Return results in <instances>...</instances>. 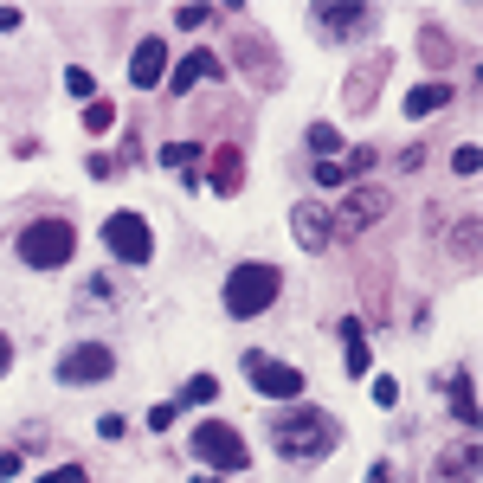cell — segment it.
Listing matches in <instances>:
<instances>
[{
  "mask_svg": "<svg viewBox=\"0 0 483 483\" xmlns=\"http://www.w3.org/2000/svg\"><path fill=\"white\" fill-rule=\"evenodd\" d=\"M271 451H284V458H329L335 451V439H341V426L329 419V412H316V406H284V412H271Z\"/></svg>",
  "mask_w": 483,
  "mask_h": 483,
  "instance_id": "obj_1",
  "label": "cell"
},
{
  "mask_svg": "<svg viewBox=\"0 0 483 483\" xmlns=\"http://www.w3.org/2000/svg\"><path fill=\"white\" fill-rule=\"evenodd\" d=\"M278 291H284V271L278 264H239L232 278H226V316H264L271 303H278Z\"/></svg>",
  "mask_w": 483,
  "mask_h": 483,
  "instance_id": "obj_2",
  "label": "cell"
},
{
  "mask_svg": "<svg viewBox=\"0 0 483 483\" xmlns=\"http://www.w3.org/2000/svg\"><path fill=\"white\" fill-rule=\"evenodd\" d=\"M72 251H78L72 220H33V226L20 232V264H33V271H58V264H72Z\"/></svg>",
  "mask_w": 483,
  "mask_h": 483,
  "instance_id": "obj_3",
  "label": "cell"
},
{
  "mask_svg": "<svg viewBox=\"0 0 483 483\" xmlns=\"http://www.w3.org/2000/svg\"><path fill=\"white\" fill-rule=\"evenodd\" d=\"M193 458L206 464V470H245L251 464V451H245V439L226 426V419H206V426H193Z\"/></svg>",
  "mask_w": 483,
  "mask_h": 483,
  "instance_id": "obj_4",
  "label": "cell"
},
{
  "mask_svg": "<svg viewBox=\"0 0 483 483\" xmlns=\"http://www.w3.org/2000/svg\"><path fill=\"white\" fill-rule=\"evenodd\" d=\"M104 245H110V258H123V264H149L155 232H149L143 213H110V220H104Z\"/></svg>",
  "mask_w": 483,
  "mask_h": 483,
  "instance_id": "obj_5",
  "label": "cell"
},
{
  "mask_svg": "<svg viewBox=\"0 0 483 483\" xmlns=\"http://www.w3.org/2000/svg\"><path fill=\"white\" fill-rule=\"evenodd\" d=\"M245 374H251V387L264 399H303V374L284 368V361H271V355H258V349H245Z\"/></svg>",
  "mask_w": 483,
  "mask_h": 483,
  "instance_id": "obj_6",
  "label": "cell"
},
{
  "mask_svg": "<svg viewBox=\"0 0 483 483\" xmlns=\"http://www.w3.org/2000/svg\"><path fill=\"white\" fill-rule=\"evenodd\" d=\"M110 368H116V355L104 349V341H78L72 355H58V380H64V387H91V380H110Z\"/></svg>",
  "mask_w": 483,
  "mask_h": 483,
  "instance_id": "obj_7",
  "label": "cell"
},
{
  "mask_svg": "<svg viewBox=\"0 0 483 483\" xmlns=\"http://www.w3.org/2000/svg\"><path fill=\"white\" fill-rule=\"evenodd\" d=\"M310 26H316V39H368L374 33V14L368 7H316Z\"/></svg>",
  "mask_w": 483,
  "mask_h": 483,
  "instance_id": "obj_8",
  "label": "cell"
},
{
  "mask_svg": "<svg viewBox=\"0 0 483 483\" xmlns=\"http://www.w3.org/2000/svg\"><path fill=\"white\" fill-rule=\"evenodd\" d=\"M162 72H168V39H135V52H129V84H135V91H155Z\"/></svg>",
  "mask_w": 483,
  "mask_h": 483,
  "instance_id": "obj_9",
  "label": "cell"
},
{
  "mask_svg": "<svg viewBox=\"0 0 483 483\" xmlns=\"http://www.w3.org/2000/svg\"><path fill=\"white\" fill-rule=\"evenodd\" d=\"M291 232H297V245H303V251H322V245L335 239V220L322 213L316 200H297V206H291Z\"/></svg>",
  "mask_w": 483,
  "mask_h": 483,
  "instance_id": "obj_10",
  "label": "cell"
},
{
  "mask_svg": "<svg viewBox=\"0 0 483 483\" xmlns=\"http://www.w3.org/2000/svg\"><path fill=\"white\" fill-rule=\"evenodd\" d=\"M380 213H387V193H374V187H355L349 200H341V220H335V232H368Z\"/></svg>",
  "mask_w": 483,
  "mask_h": 483,
  "instance_id": "obj_11",
  "label": "cell"
},
{
  "mask_svg": "<svg viewBox=\"0 0 483 483\" xmlns=\"http://www.w3.org/2000/svg\"><path fill=\"white\" fill-rule=\"evenodd\" d=\"M387 78V52H374L368 64H361V72H349V91H341V104H349V110H374V84Z\"/></svg>",
  "mask_w": 483,
  "mask_h": 483,
  "instance_id": "obj_12",
  "label": "cell"
},
{
  "mask_svg": "<svg viewBox=\"0 0 483 483\" xmlns=\"http://www.w3.org/2000/svg\"><path fill=\"white\" fill-rule=\"evenodd\" d=\"M206 78H220V58H213V52H187L174 72H168V91H174V97H187V91H193V84H206Z\"/></svg>",
  "mask_w": 483,
  "mask_h": 483,
  "instance_id": "obj_13",
  "label": "cell"
},
{
  "mask_svg": "<svg viewBox=\"0 0 483 483\" xmlns=\"http://www.w3.org/2000/svg\"><path fill=\"white\" fill-rule=\"evenodd\" d=\"M432 483H477V445H451V451H439Z\"/></svg>",
  "mask_w": 483,
  "mask_h": 483,
  "instance_id": "obj_14",
  "label": "cell"
},
{
  "mask_svg": "<svg viewBox=\"0 0 483 483\" xmlns=\"http://www.w3.org/2000/svg\"><path fill=\"white\" fill-rule=\"evenodd\" d=\"M239 181H245V155L239 149H220L213 155V193H239Z\"/></svg>",
  "mask_w": 483,
  "mask_h": 483,
  "instance_id": "obj_15",
  "label": "cell"
},
{
  "mask_svg": "<svg viewBox=\"0 0 483 483\" xmlns=\"http://www.w3.org/2000/svg\"><path fill=\"white\" fill-rule=\"evenodd\" d=\"M451 104V84H419V91H406V116H432V110H445Z\"/></svg>",
  "mask_w": 483,
  "mask_h": 483,
  "instance_id": "obj_16",
  "label": "cell"
},
{
  "mask_svg": "<svg viewBox=\"0 0 483 483\" xmlns=\"http://www.w3.org/2000/svg\"><path fill=\"white\" fill-rule=\"evenodd\" d=\"M341 341H349V374L361 380V374H368V335H361V322H355V316L341 322Z\"/></svg>",
  "mask_w": 483,
  "mask_h": 483,
  "instance_id": "obj_17",
  "label": "cell"
},
{
  "mask_svg": "<svg viewBox=\"0 0 483 483\" xmlns=\"http://www.w3.org/2000/svg\"><path fill=\"white\" fill-rule=\"evenodd\" d=\"M451 412L477 432V387H470V374H458V380H451Z\"/></svg>",
  "mask_w": 483,
  "mask_h": 483,
  "instance_id": "obj_18",
  "label": "cell"
},
{
  "mask_svg": "<svg viewBox=\"0 0 483 483\" xmlns=\"http://www.w3.org/2000/svg\"><path fill=\"white\" fill-rule=\"evenodd\" d=\"M213 399H220V380H213V374H193V380L181 387L174 406H213Z\"/></svg>",
  "mask_w": 483,
  "mask_h": 483,
  "instance_id": "obj_19",
  "label": "cell"
},
{
  "mask_svg": "<svg viewBox=\"0 0 483 483\" xmlns=\"http://www.w3.org/2000/svg\"><path fill=\"white\" fill-rule=\"evenodd\" d=\"M110 123H116V104H104V97H91V104H84V129H91V135H104Z\"/></svg>",
  "mask_w": 483,
  "mask_h": 483,
  "instance_id": "obj_20",
  "label": "cell"
},
{
  "mask_svg": "<svg viewBox=\"0 0 483 483\" xmlns=\"http://www.w3.org/2000/svg\"><path fill=\"white\" fill-rule=\"evenodd\" d=\"M310 149H316L322 162H335V149H341V135H335L329 123H316V129H310Z\"/></svg>",
  "mask_w": 483,
  "mask_h": 483,
  "instance_id": "obj_21",
  "label": "cell"
},
{
  "mask_svg": "<svg viewBox=\"0 0 483 483\" xmlns=\"http://www.w3.org/2000/svg\"><path fill=\"white\" fill-rule=\"evenodd\" d=\"M193 155H200V143H168V149H162L168 168H193Z\"/></svg>",
  "mask_w": 483,
  "mask_h": 483,
  "instance_id": "obj_22",
  "label": "cell"
},
{
  "mask_svg": "<svg viewBox=\"0 0 483 483\" xmlns=\"http://www.w3.org/2000/svg\"><path fill=\"white\" fill-rule=\"evenodd\" d=\"M64 91H72V97H84V104H91V72H84V64H72V72H64Z\"/></svg>",
  "mask_w": 483,
  "mask_h": 483,
  "instance_id": "obj_23",
  "label": "cell"
},
{
  "mask_svg": "<svg viewBox=\"0 0 483 483\" xmlns=\"http://www.w3.org/2000/svg\"><path fill=\"white\" fill-rule=\"evenodd\" d=\"M206 20H213V14H206V7H181V14H174V26H181V33H200Z\"/></svg>",
  "mask_w": 483,
  "mask_h": 483,
  "instance_id": "obj_24",
  "label": "cell"
},
{
  "mask_svg": "<svg viewBox=\"0 0 483 483\" xmlns=\"http://www.w3.org/2000/svg\"><path fill=\"white\" fill-rule=\"evenodd\" d=\"M451 168H458V174H477V168H483V155H477V143H464V149L451 155Z\"/></svg>",
  "mask_w": 483,
  "mask_h": 483,
  "instance_id": "obj_25",
  "label": "cell"
},
{
  "mask_svg": "<svg viewBox=\"0 0 483 483\" xmlns=\"http://www.w3.org/2000/svg\"><path fill=\"white\" fill-rule=\"evenodd\" d=\"M174 412H181L174 399H162V406H149V426H155V432H168V426H174Z\"/></svg>",
  "mask_w": 483,
  "mask_h": 483,
  "instance_id": "obj_26",
  "label": "cell"
},
{
  "mask_svg": "<svg viewBox=\"0 0 483 483\" xmlns=\"http://www.w3.org/2000/svg\"><path fill=\"white\" fill-rule=\"evenodd\" d=\"M426 58H432V64H445V58H451V45H445V33H439V26L426 33Z\"/></svg>",
  "mask_w": 483,
  "mask_h": 483,
  "instance_id": "obj_27",
  "label": "cell"
},
{
  "mask_svg": "<svg viewBox=\"0 0 483 483\" xmlns=\"http://www.w3.org/2000/svg\"><path fill=\"white\" fill-rule=\"evenodd\" d=\"M316 181H322V187H341V181H349V168H341V162H322Z\"/></svg>",
  "mask_w": 483,
  "mask_h": 483,
  "instance_id": "obj_28",
  "label": "cell"
},
{
  "mask_svg": "<svg viewBox=\"0 0 483 483\" xmlns=\"http://www.w3.org/2000/svg\"><path fill=\"white\" fill-rule=\"evenodd\" d=\"M84 297H91V303H116V284H110V278H91V291H84Z\"/></svg>",
  "mask_w": 483,
  "mask_h": 483,
  "instance_id": "obj_29",
  "label": "cell"
},
{
  "mask_svg": "<svg viewBox=\"0 0 483 483\" xmlns=\"http://www.w3.org/2000/svg\"><path fill=\"white\" fill-rule=\"evenodd\" d=\"M374 399H380V406H399V380L380 374V380H374Z\"/></svg>",
  "mask_w": 483,
  "mask_h": 483,
  "instance_id": "obj_30",
  "label": "cell"
},
{
  "mask_svg": "<svg viewBox=\"0 0 483 483\" xmlns=\"http://www.w3.org/2000/svg\"><path fill=\"white\" fill-rule=\"evenodd\" d=\"M39 483H84V470H78V464H64V470H45Z\"/></svg>",
  "mask_w": 483,
  "mask_h": 483,
  "instance_id": "obj_31",
  "label": "cell"
},
{
  "mask_svg": "<svg viewBox=\"0 0 483 483\" xmlns=\"http://www.w3.org/2000/svg\"><path fill=\"white\" fill-rule=\"evenodd\" d=\"M14 368V341H7V329H0V374Z\"/></svg>",
  "mask_w": 483,
  "mask_h": 483,
  "instance_id": "obj_32",
  "label": "cell"
}]
</instances>
